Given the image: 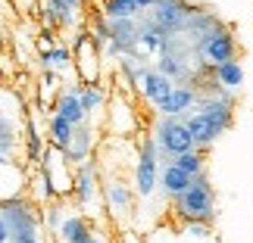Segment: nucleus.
<instances>
[{"label":"nucleus","instance_id":"obj_9","mask_svg":"<svg viewBox=\"0 0 253 243\" xmlns=\"http://www.w3.org/2000/svg\"><path fill=\"white\" fill-rule=\"evenodd\" d=\"M94 193H97V165L91 159V162H82L79 172H75V190H72V197L84 209V206H91Z\"/></svg>","mask_w":253,"mask_h":243},{"label":"nucleus","instance_id":"obj_7","mask_svg":"<svg viewBox=\"0 0 253 243\" xmlns=\"http://www.w3.org/2000/svg\"><path fill=\"white\" fill-rule=\"evenodd\" d=\"M28 197H32L38 206H47V203H53V200L63 197L60 187H56V181L50 178V172H47L44 165H38V169L32 172V181H28Z\"/></svg>","mask_w":253,"mask_h":243},{"label":"nucleus","instance_id":"obj_30","mask_svg":"<svg viewBox=\"0 0 253 243\" xmlns=\"http://www.w3.org/2000/svg\"><path fill=\"white\" fill-rule=\"evenodd\" d=\"M157 3H160V0H138L141 9H150V6H157Z\"/></svg>","mask_w":253,"mask_h":243},{"label":"nucleus","instance_id":"obj_28","mask_svg":"<svg viewBox=\"0 0 253 243\" xmlns=\"http://www.w3.org/2000/svg\"><path fill=\"white\" fill-rule=\"evenodd\" d=\"M160 72L169 75V78H175V75H181V66H178V60H175V56H166V53H163V56H160Z\"/></svg>","mask_w":253,"mask_h":243},{"label":"nucleus","instance_id":"obj_23","mask_svg":"<svg viewBox=\"0 0 253 243\" xmlns=\"http://www.w3.org/2000/svg\"><path fill=\"white\" fill-rule=\"evenodd\" d=\"M79 97H82V103H84V109H87V115H94V112H100L103 109V100H106V91L97 81H91V84H82V91H79Z\"/></svg>","mask_w":253,"mask_h":243},{"label":"nucleus","instance_id":"obj_24","mask_svg":"<svg viewBox=\"0 0 253 243\" xmlns=\"http://www.w3.org/2000/svg\"><path fill=\"white\" fill-rule=\"evenodd\" d=\"M175 162H178L188 174H194V178L207 172V156H203L200 147H194V150H188V153H178V156H175Z\"/></svg>","mask_w":253,"mask_h":243},{"label":"nucleus","instance_id":"obj_15","mask_svg":"<svg viewBox=\"0 0 253 243\" xmlns=\"http://www.w3.org/2000/svg\"><path fill=\"white\" fill-rule=\"evenodd\" d=\"M103 197H106V209H110L113 215H125V212L131 209V200H134L131 190L125 187L119 178H113V181L103 187Z\"/></svg>","mask_w":253,"mask_h":243},{"label":"nucleus","instance_id":"obj_2","mask_svg":"<svg viewBox=\"0 0 253 243\" xmlns=\"http://www.w3.org/2000/svg\"><path fill=\"white\" fill-rule=\"evenodd\" d=\"M175 212H178L184 221H194V218L212 221V215H216V197H212L207 172L197 174L194 184L181 193V197H175Z\"/></svg>","mask_w":253,"mask_h":243},{"label":"nucleus","instance_id":"obj_8","mask_svg":"<svg viewBox=\"0 0 253 243\" xmlns=\"http://www.w3.org/2000/svg\"><path fill=\"white\" fill-rule=\"evenodd\" d=\"M172 91H175V84H172L169 75H163L160 69L157 72L144 69V75H141V94H144V100H150L153 106H160Z\"/></svg>","mask_w":253,"mask_h":243},{"label":"nucleus","instance_id":"obj_29","mask_svg":"<svg viewBox=\"0 0 253 243\" xmlns=\"http://www.w3.org/2000/svg\"><path fill=\"white\" fill-rule=\"evenodd\" d=\"M9 243H44V240L38 237V231H28V234H19V237H13Z\"/></svg>","mask_w":253,"mask_h":243},{"label":"nucleus","instance_id":"obj_18","mask_svg":"<svg viewBox=\"0 0 253 243\" xmlns=\"http://www.w3.org/2000/svg\"><path fill=\"white\" fill-rule=\"evenodd\" d=\"M184 13H188V9H181L178 3H172V0H160L157 9H153V25H160L163 32H172V28H178L184 22Z\"/></svg>","mask_w":253,"mask_h":243},{"label":"nucleus","instance_id":"obj_13","mask_svg":"<svg viewBox=\"0 0 253 243\" xmlns=\"http://www.w3.org/2000/svg\"><path fill=\"white\" fill-rule=\"evenodd\" d=\"M75 128H79V125H72L69 119H63L60 112H53L50 122H47V140H50L53 147H60V150H69L72 138H75Z\"/></svg>","mask_w":253,"mask_h":243},{"label":"nucleus","instance_id":"obj_22","mask_svg":"<svg viewBox=\"0 0 253 243\" xmlns=\"http://www.w3.org/2000/svg\"><path fill=\"white\" fill-rule=\"evenodd\" d=\"M100 9H103V16L113 22V19H134L141 6H138V0H103Z\"/></svg>","mask_w":253,"mask_h":243},{"label":"nucleus","instance_id":"obj_5","mask_svg":"<svg viewBox=\"0 0 253 243\" xmlns=\"http://www.w3.org/2000/svg\"><path fill=\"white\" fill-rule=\"evenodd\" d=\"M72 53H75V72H79V81H87V84L97 81V75H100V53H97L94 41L84 32L75 35Z\"/></svg>","mask_w":253,"mask_h":243},{"label":"nucleus","instance_id":"obj_3","mask_svg":"<svg viewBox=\"0 0 253 243\" xmlns=\"http://www.w3.org/2000/svg\"><path fill=\"white\" fill-rule=\"evenodd\" d=\"M157 143H160V150L172 153V156L197 147V140H194V134L188 131V125L175 122V115H163V122L157 125Z\"/></svg>","mask_w":253,"mask_h":243},{"label":"nucleus","instance_id":"obj_16","mask_svg":"<svg viewBox=\"0 0 253 243\" xmlns=\"http://www.w3.org/2000/svg\"><path fill=\"white\" fill-rule=\"evenodd\" d=\"M38 63L47 66V69L63 72V69H69V66H75V53H72V47H63V44H56V47H38Z\"/></svg>","mask_w":253,"mask_h":243},{"label":"nucleus","instance_id":"obj_17","mask_svg":"<svg viewBox=\"0 0 253 243\" xmlns=\"http://www.w3.org/2000/svg\"><path fill=\"white\" fill-rule=\"evenodd\" d=\"M194 103H197V94H194L191 87H175L157 109H160V115H181V112H188Z\"/></svg>","mask_w":253,"mask_h":243},{"label":"nucleus","instance_id":"obj_11","mask_svg":"<svg viewBox=\"0 0 253 243\" xmlns=\"http://www.w3.org/2000/svg\"><path fill=\"white\" fill-rule=\"evenodd\" d=\"M194 184V174H188L181 169L178 162H172V165H166V169L160 172V187H163V193H166V197H181L184 190H188Z\"/></svg>","mask_w":253,"mask_h":243},{"label":"nucleus","instance_id":"obj_4","mask_svg":"<svg viewBox=\"0 0 253 243\" xmlns=\"http://www.w3.org/2000/svg\"><path fill=\"white\" fill-rule=\"evenodd\" d=\"M157 147L150 138H144V147H141V156L138 165H134V193L138 197H150L160 184V169H157Z\"/></svg>","mask_w":253,"mask_h":243},{"label":"nucleus","instance_id":"obj_14","mask_svg":"<svg viewBox=\"0 0 253 243\" xmlns=\"http://www.w3.org/2000/svg\"><path fill=\"white\" fill-rule=\"evenodd\" d=\"M91 234H94V228L87 225L84 215H66V221L60 225V231H56L60 243H87Z\"/></svg>","mask_w":253,"mask_h":243},{"label":"nucleus","instance_id":"obj_20","mask_svg":"<svg viewBox=\"0 0 253 243\" xmlns=\"http://www.w3.org/2000/svg\"><path fill=\"white\" fill-rule=\"evenodd\" d=\"M212 78H216L222 87H228V91H241V84H244V66H241L238 60L212 66Z\"/></svg>","mask_w":253,"mask_h":243},{"label":"nucleus","instance_id":"obj_21","mask_svg":"<svg viewBox=\"0 0 253 243\" xmlns=\"http://www.w3.org/2000/svg\"><path fill=\"white\" fill-rule=\"evenodd\" d=\"M197 109H200V112H207L222 131H225L228 125H231V115H235V112H231V103H228V100H219V97H207V100H200V103H197Z\"/></svg>","mask_w":253,"mask_h":243},{"label":"nucleus","instance_id":"obj_26","mask_svg":"<svg viewBox=\"0 0 253 243\" xmlns=\"http://www.w3.org/2000/svg\"><path fill=\"white\" fill-rule=\"evenodd\" d=\"M41 218H44V228L60 231V225L66 221V206H63V197H60V200H53V203H47Z\"/></svg>","mask_w":253,"mask_h":243},{"label":"nucleus","instance_id":"obj_6","mask_svg":"<svg viewBox=\"0 0 253 243\" xmlns=\"http://www.w3.org/2000/svg\"><path fill=\"white\" fill-rule=\"evenodd\" d=\"M200 53L207 56V63L222 66V63L235 60V37H231L228 32H219V28H212V32H210L207 37H203Z\"/></svg>","mask_w":253,"mask_h":243},{"label":"nucleus","instance_id":"obj_27","mask_svg":"<svg viewBox=\"0 0 253 243\" xmlns=\"http://www.w3.org/2000/svg\"><path fill=\"white\" fill-rule=\"evenodd\" d=\"M184 231H188L191 237H197V240H207V237L212 234L210 221H200V218H194V221H184Z\"/></svg>","mask_w":253,"mask_h":243},{"label":"nucleus","instance_id":"obj_25","mask_svg":"<svg viewBox=\"0 0 253 243\" xmlns=\"http://www.w3.org/2000/svg\"><path fill=\"white\" fill-rule=\"evenodd\" d=\"M138 47H144V53H160L163 47H166V32H163L160 25H153V28H147V32H141V41H138Z\"/></svg>","mask_w":253,"mask_h":243},{"label":"nucleus","instance_id":"obj_1","mask_svg":"<svg viewBox=\"0 0 253 243\" xmlns=\"http://www.w3.org/2000/svg\"><path fill=\"white\" fill-rule=\"evenodd\" d=\"M44 225L41 218V209L38 203L25 193H16V197L3 200V221H0V243H9L19 234H28V231H38Z\"/></svg>","mask_w":253,"mask_h":243},{"label":"nucleus","instance_id":"obj_19","mask_svg":"<svg viewBox=\"0 0 253 243\" xmlns=\"http://www.w3.org/2000/svg\"><path fill=\"white\" fill-rule=\"evenodd\" d=\"M0 131H3V159L0 162H13V147L19 143V134H22L25 128L19 125V119H13V112L3 109V119H0Z\"/></svg>","mask_w":253,"mask_h":243},{"label":"nucleus","instance_id":"obj_10","mask_svg":"<svg viewBox=\"0 0 253 243\" xmlns=\"http://www.w3.org/2000/svg\"><path fill=\"white\" fill-rule=\"evenodd\" d=\"M184 125H188V131L194 134V140H197V147L203 150V147H210V143H216V138L222 134V128L216 122L210 119L207 112H194V115H188V119H184Z\"/></svg>","mask_w":253,"mask_h":243},{"label":"nucleus","instance_id":"obj_12","mask_svg":"<svg viewBox=\"0 0 253 243\" xmlns=\"http://www.w3.org/2000/svg\"><path fill=\"white\" fill-rule=\"evenodd\" d=\"M94 134H97V131H91V128H84V125H79V128H75V138H72V147H69V150H63L66 162H69V165H82V162L91 159V150H94V143H97Z\"/></svg>","mask_w":253,"mask_h":243},{"label":"nucleus","instance_id":"obj_31","mask_svg":"<svg viewBox=\"0 0 253 243\" xmlns=\"http://www.w3.org/2000/svg\"><path fill=\"white\" fill-rule=\"evenodd\" d=\"M87 243H103V237H100V234H97V231H94V234L87 237Z\"/></svg>","mask_w":253,"mask_h":243}]
</instances>
